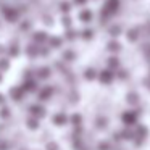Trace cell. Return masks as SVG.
Wrapping results in <instances>:
<instances>
[{"instance_id":"1","label":"cell","mask_w":150,"mask_h":150,"mask_svg":"<svg viewBox=\"0 0 150 150\" xmlns=\"http://www.w3.org/2000/svg\"><path fill=\"white\" fill-rule=\"evenodd\" d=\"M120 8V0H107V4L103 7V16L105 15H110V13H115V11Z\"/></svg>"},{"instance_id":"2","label":"cell","mask_w":150,"mask_h":150,"mask_svg":"<svg viewBox=\"0 0 150 150\" xmlns=\"http://www.w3.org/2000/svg\"><path fill=\"white\" fill-rule=\"evenodd\" d=\"M98 79H100L103 84H107V82H111V79H113V73H111L110 69H105V71H102L100 74H98Z\"/></svg>"},{"instance_id":"3","label":"cell","mask_w":150,"mask_h":150,"mask_svg":"<svg viewBox=\"0 0 150 150\" xmlns=\"http://www.w3.org/2000/svg\"><path fill=\"white\" fill-rule=\"evenodd\" d=\"M123 121H124V124H127V126H131V124H134L136 123V115H134V111H127V113H124L123 116Z\"/></svg>"},{"instance_id":"4","label":"cell","mask_w":150,"mask_h":150,"mask_svg":"<svg viewBox=\"0 0 150 150\" xmlns=\"http://www.w3.org/2000/svg\"><path fill=\"white\" fill-rule=\"evenodd\" d=\"M29 110L33 111V115H36V116H42V115H44V110L40 107H37V105H33Z\"/></svg>"},{"instance_id":"5","label":"cell","mask_w":150,"mask_h":150,"mask_svg":"<svg viewBox=\"0 0 150 150\" xmlns=\"http://www.w3.org/2000/svg\"><path fill=\"white\" fill-rule=\"evenodd\" d=\"M23 91L24 89H13L11 91V95H13L15 100H21V95H23Z\"/></svg>"},{"instance_id":"6","label":"cell","mask_w":150,"mask_h":150,"mask_svg":"<svg viewBox=\"0 0 150 150\" xmlns=\"http://www.w3.org/2000/svg\"><path fill=\"white\" fill-rule=\"evenodd\" d=\"M24 91H34L36 89V82H33V81H26L24 82Z\"/></svg>"},{"instance_id":"7","label":"cell","mask_w":150,"mask_h":150,"mask_svg":"<svg viewBox=\"0 0 150 150\" xmlns=\"http://www.w3.org/2000/svg\"><path fill=\"white\" fill-rule=\"evenodd\" d=\"M53 121L58 123V124H63V123H66V116H65V115H58V116L53 118Z\"/></svg>"},{"instance_id":"8","label":"cell","mask_w":150,"mask_h":150,"mask_svg":"<svg viewBox=\"0 0 150 150\" xmlns=\"http://www.w3.org/2000/svg\"><path fill=\"white\" fill-rule=\"evenodd\" d=\"M127 39H129V40H136L137 39V29H131L129 33H127Z\"/></svg>"},{"instance_id":"9","label":"cell","mask_w":150,"mask_h":150,"mask_svg":"<svg viewBox=\"0 0 150 150\" xmlns=\"http://www.w3.org/2000/svg\"><path fill=\"white\" fill-rule=\"evenodd\" d=\"M108 50H111V52L120 50V44H118V42H110V44H108Z\"/></svg>"},{"instance_id":"10","label":"cell","mask_w":150,"mask_h":150,"mask_svg":"<svg viewBox=\"0 0 150 150\" xmlns=\"http://www.w3.org/2000/svg\"><path fill=\"white\" fill-rule=\"evenodd\" d=\"M49 73H50L49 68H40L39 69V76H40V78H49Z\"/></svg>"},{"instance_id":"11","label":"cell","mask_w":150,"mask_h":150,"mask_svg":"<svg viewBox=\"0 0 150 150\" xmlns=\"http://www.w3.org/2000/svg\"><path fill=\"white\" fill-rule=\"evenodd\" d=\"M50 94H52V89H50V87H47L44 92H40V100H44V98H47Z\"/></svg>"},{"instance_id":"12","label":"cell","mask_w":150,"mask_h":150,"mask_svg":"<svg viewBox=\"0 0 150 150\" xmlns=\"http://www.w3.org/2000/svg\"><path fill=\"white\" fill-rule=\"evenodd\" d=\"M91 16H92L91 11H87V10L81 13V20H84V21H89V20H91Z\"/></svg>"},{"instance_id":"13","label":"cell","mask_w":150,"mask_h":150,"mask_svg":"<svg viewBox=\"0 0 150 150\" xmlns=\"http://www.w3.org/2000/svg\"><path fill=\"white\" fill-rule=\"evenodd\" d=\"M86 78H87V79H94L95 78V71L92 68H89L87 71H86Z\"/></svg>"},{"instance_id":"14","label":"cell","mask_w":150,"mask_h":150,"mask_svg":"<svg viewBox=\"0 0 150 150\" xmlns=\"http://www.w3.org/2000/svg\"><path fill=\"white\" fill-rule=\"evenodd\" d=\"M137 98H139V97H137V94H129V95H127V102H129V103H136Z\"/></svg>"},{"instance_id":"15","label":"cell","mask_w":150,"mask_h":150,"mask_svg":"<svg viewBox=\"0 0 150 150\" xmlns=\"http://www.w3.org/2000/svg\"><path fill=\"white\" fill-rule=\"evenodd\" d=\"M45 37H47V36H45V33H36L34 39H36V40H42V39L45 40Z\"/></svg>"},{"instance_id":"16","label":"cell","mask_w":150,"mask_h":150,"mask_svg":"<svg viewBox=\"0 0 150 150\" xmlns=\"http://www.w3.org/2000/svg\"><path fill=\"white\" fill-rule=\"evenodd\" d=\"M71 121L74 123V126H79V123H81V118H79L78 115H76V116H73V118H71Z\"/></svg>"},{"instance_id":"17","label":"cell","mask_w":150,"mask_h":150,"mask_svg":"<svg viewBox=\"0 0 150 150\" xmlns=\"http://www.w3.org/2000/svg\"><path fill=\"white\" fill-rule=\"evenodd\" d=\"M82 37H84V39H91V37H92V31H91V29L84 31V34H82Z\"/></svg>"},{"instance_id":"18","label":"cell","mask_w":150,"mask_h":150,"mask_svg":"<svg viewBox=\"0 0 150 150\" xmlns=\"http://www.w3.org/2000/svg\"><path fill=\"white\" fill-rule=\"evenodd\" d=\"M108 65H110V66H113V68H115V66H118V60H116V58H110Z\"/></svg>"},{"instance_id":"19","label":"cell","mask_w":150,"mask_h":150,"mask_svg":"<svg viewBox=\"0 0 150 150\" xmlns=\"http://www.w3.org/2000/svg\"><path fill=\"white\" fill-rule=\"evenodd\" d=\"M28 126H29V127H33V129H36V127H37V124H36V121H34V120H29V121H28Z\"/></svg>"},{"instance_id":"20","label":"cell","mask_w":150,"mask_h":150,"mask_svg":"<svg viewBox=\"0 0 150 150\" xmlns=\"http://www.w3.org/2000/svg\"><path fill=\"white\" fill-rule=\"evenodd\" d=\"M60 44H62V40H60V39H52V45L53 47H60Z\"/></svg>"},{"instance_id":"21","label":"cell","mask_w":150,"mask_h":150,"mask_svg":"<svg viewBox=\"0 0 150 150\" xmlns=\"http://www.w3.org/2000/svg\"><path fill=\"white\" fill-rule=\"evenodd\" d=\"M98 149H100V150H108V149H110V145H108V144H100Z\"/></svg>"},{"instance_id":"22","label":"cell","mask_w":150,"mask_h":150,"mask_svg":"<svg viewBox=\"0 0 150 150\" xmlns=\"http://www.w3.org/2000/svg\"><path fill=\"white\" fill-rule=\"evenodd\" d=\"M66 37H68V39H74V33H73V31H68V33H66Z\"/></svg>"},{"instance_id":"23","label":"cell","mask_w":150,"mask_h":150,"mask_svg":"<svg viewBox=\"0 0 150 150\" xmlns=\"http://www.w3.org/2000/svg\"><path fill=\"white\" fill-rule=\"evenodd\" d=\"M73 57H74V55H73L71 52H66V53H65V58H66V60H71Z\"/></svg>"},{"instance_id":"24","label":"cell","mask_w":150,"mask_h":150,"mask_svg":"<svg viewBox=\"0 0 150 150\" xmlns=\"http://www.w3.org/2000/svg\"><path fill=\"white\" fill-rule=\"evenodd\" d=\"M62 10H63V11H68V10H69V5H68V4H62Z\"/></svg>"},{"instance_id":"25","label":"cell","mask_w":150,"mask_h":150,"mask_svg":"<svg viewBox=\"0 0 150 150\" xmlns=\"http://www.w3.org/2000/svg\"><path fill=\"white\" fill-rule=\"evenodd\" d=\"M0 68H8V62L5 60V62H0Z\"/></svg>"},{"instance_id":"26","label":"cell","mask_w":150,"mask_h":150,"mask_svg":"<svg viewBox=\"0 0 150 150\" xmlns=\"http://www.w3.org/2000/svg\"><path fill=\"white\" fill-rule=\"evenodd\" d=\"M28 53H29V55H36V49H34V47L31 49L29 47V49H28Z\"/></svg>"},{"instance_id":"27","label":"cell","mask_w":150,"mask_h":150,"mask_svg":"<svg viewBox=\"0 0 150 150\" xmlns=\"http://www.w3.org/2000/svg\"><path fill=\"white\" fill-rule=\"evenodd\" d=\"M0 115H2V116H8V115H10V113H8V108H4Z\"/></svg>"},{"instance_id":"28","label":"cell","mask_w":150,"mask_h":150,"mask_svg":"<svg viewBox=\"0 0 150 150\" xmlns=\"http://www.w3.org/2000/svg\"><path fill=\"white\" fill-rule=\"evenodd\" d=\"M118 76H120V78H126V71H124V69H123V71H120V73H118Z\"/></svg>"},{"instance_id":"29","label":"cell","mask_w":150,"mask_h":150,"mask_svg":"<svg viewBox=\"0 0 150 150\" xmlns=\"http://www.w3.org/2000/svg\"><path fill=\"white\" fill-rule=\"evenodd\" d=\"M74 2H76L78 5H81V4H86V0H74Z\"/></svg>"},{"instance_id":"30","label":"cell","mask_w":150,"mask_h":150,"mask_svg":"<svg viewBox=\"0 0 150 150\" xmlns=\"http://www.w3.org/2000/svg\"><path fill=\"white\" fill-rule=\"evenodd\" d=\"M63 23H65V26H68V24H69V20H68V18H65V20H63Z\"/></svg>"},{"instance_id":"31","label":"cell","mask_w":150,"mask_h":150,"mask_svg":"<svg viewBox=\"0 0 150 150\" xmlns=\"http://www.w3.org/2000/svg\"><path fill=\"white\" fill-rule=\"evenodd\" d=\"M49 150H55V145H53V144H50V145H49Z\"/></svg>"},{"instance_id":"32","label":"cell","mask_w":150,"mask_h":150,"mask_svg":"<svg viewBox=\"0 0 150 150\" xmlns=\"http://www.w3.org/2000/svg\"><path fill=\"white\" fill-rule=\"evenodd\" d=\"M0 103H4V95L0 94Z\"/></svg>"}]
</instances>
